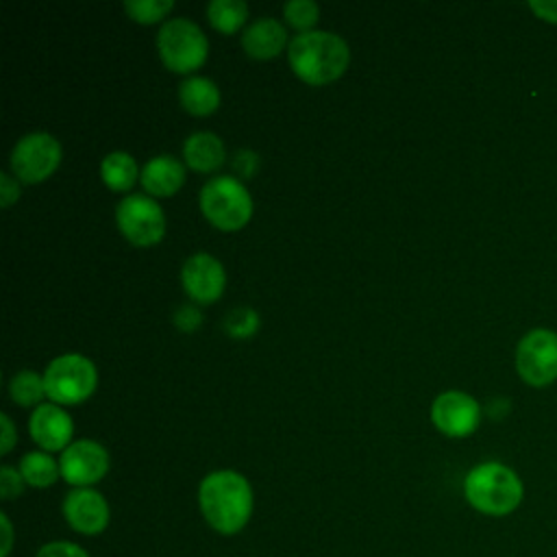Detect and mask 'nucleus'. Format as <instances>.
I'll use <instances>...</instances> for the list:
<instances>
[{
    "label": "nucleus",
    "mask_w": 557,
    "mask_h": 557,
    "mask_svg": "<svg viewBox=\"0 0 557 557\" xmlns=\"http://www.w3.org/2000/svg\"><path fill=\"white\" fill-rule=\"evenodd\" d=\"M257 165H259V154L255 150H237V154L233 159V168L237 174L248 178L257 172Z\"/></svg>",
    "instance_id": "c85d7f7f"
},
{
    "label": "nucleus",
    "mask_w": 557,
    "mask_h": 557,
    "mask_svg": "<svg viewBox=\"0 0 557 557\" xmlns=\"http://www.w3.org/2000/svg\"><path fill=\"white\" fill-rule=\"evenodd\" d=\"M0 424H2V437H0V455H7L11 453V448L15 446L17 442V433H15V426L11 422V418L7 413H0Z\"/></svg>",
    "instance_id": "7c9ffc66"
},
{
    "label": "nucleus",
    "mask_w": 557,
    "mask_h": 557,
    "mask_svg": "<svg viewBox=\"0 0 557 557\" xmlns=\"http://www.w3.org/2000/svg\"><path fill=\"white\" fill-rule=\"evenodd\" d=\"M157 52L168 70L189 74L205 65L209 41L202 28L191 20L172 17L157 33Z\"/></svg>",
    "instance_id": "39448f33"
},
{
    "label": "nucleus",
    "mask_w": 557,
    "mask_h": 557,
    "mask_svg": "<svg viewBox=\"0 0 557 557\" xmlns=\"http://www.w3.org/2000/svg\"><path fill=\"white\" fill-rule=\"evenodd\" d=\"M0 527H2V544H0V557H9L11 548H13V527L9 516L2 511L0 513Z\"/></svg>",
    "instance_id": "473e14b6"
},
{
    "label": "nucleus",
    "mask_w": 557,
    "mask_h": 557,
    "mask_svg": "<svg viewBox=\"0 0 557 557\" xmlns=\"http://www.w3.org/2000/svg\"><path fill=\"white\" fill-rule=\"evenodd\" d=\"M139 176L141 172L137 168V161L124 150L109 152L100 161V178L111 191H128Z\"/></svg>",
    "instance_id": "6ab92c4d"
},
{
    "label": "nucleus",
    "mask_w": 557,
    "mask_h": 557,
    "mask_svg": "<svg viewBox=\"0 0 557 557\" xmlns=\"http://www.w3.org/2000/svg\"><path fill=\"white\" fill-rule=\"evenodd\" d=\"M30 440L46 453L65 450L72 444L74 422L65 409L57 403H41L28 418Z\"/></svg>",
    "instance_id": "4468645a"
},
{
    "label": "nucleus",
    "mask_w": 557,
    "mask_h": 557,
    "mask_svg": "<svg viewBox=\"0 0 557 557\" xmlns=\"http://www.w3.org/2000/svg\"><path fill=\"white\" fill-rule=\"evenodd\" d=\"M120 233L139 248L154 246L165 235V215L152 196L128 194L115 207Z\"/></svg>",
    "instance_id": "6e6552de"
},
{
    "label": "nucleus",
    "mask_w": 557,
    "mask_h": 557,
    "mask_svg": "<svg viewBox=\"0 0 557 557\" xmlns=\"http://www.w3.org/2000/svg\"><path fill=\"white\" fill-rule=\"evenodd\" d=\"M20 472L26 481V485L44 490L50 487L59 476H61V468L59 461L46 453V450H30L20 459Z\"/></svg>",
    "instance_id": "aec40b11"
},
{
    "label": "nucleus",
    "mask_w": 557,
    "mask_h": 557,
    "mask_svg": "<svg viewBox=\"0 0 557 557\" xmlns=\"http://www.w3.org/2000/svg\"><path fill=\"white\" fill-rule=\"evenodd\" d=\"M529 9L548 24H557V0H540V2H529Z\"/></svg>",
    "instance_id": "2f4dec72"
},
{
    "label": "nucleus",
    "mask_w": 557,
    "mask_h": 557,
    "mask_svg": "<svg viewBox=\"0 0 557 557\" xmlns=\"http://www.w3.org/2000/svg\"><path fill=\"white\" fill-rule=\"evenodd\" d=\"M46 394L57 405H78L87 400L96 385L98 372L91 359L85 355H61L52 359L44 372Z\"/></svg>",
    "instance_id": "423d86ee"
},
{
    "label": "nucleus",
    "mask_w": 557,
    "mask_h": 557,
    "mask_svg": "<svg viewBox=\"0 0 557 557\" xmlns=\"http://www.w3.org/2000/svg\"><path fill=\"white\" fill-rule=\"evenodd\" d=\"M283 17L292 28L309 33L320 17V7L313 0H289L283 4Z\"/></svg>",
    "instance_id": "b1692460"
},
{
    "label": "nucleus",
    "mask_w": 557,
    "mask_h": 557,
    "mask_svg": "<svg viewBox=\"0 0 557 557\" xmlns=\"http://www.w3.org/2000/svg\"><path fill=\"white\" fill-rule=\"evenodd\" d=\"M178 100L187 113L205 117L220 107V89L207 76H187L178 85Z\"/></svg>",
    "instance_id": "a211bd4d"
},
{
    "label": "nucleus",
    "mask_w": 557,
    "mask_h": 557,
    "mask_svg": "<svg viewBox=\"0 0 557 557\" xmlns=\"http://www.w3.org/2000/svg\"><path fill=\"white\" fill-rule=\"evenodd\" d=\"M35 557H89V553L78 546L76 542H67V540H52L39 546V550L35 553Z\"/></svg>",
    "instance_id": "bb28decb"
},
{
    "label": "nucleus",
    "mask_w": 557,
    "mask_h": 557,
    "mask_svg": "<svg viewBox=\"0 0 557 557\" xmlns=\"http://www.w3.org/2000/svg\"><path fill=\"white\" fill-rule=\"evenodd\" d=\"M20 185H17V178L15 176H11V174H7V172H2L0 174V205L7 209V207H11L17 198H20Z\"/></svg>",
    "instance_id": "c756f323"
},
{
    "label": "nucleus",
    "mask_w": 557,
    "mask_h": 557,
    "mask_svg": "<svg viewBox=\"0 0 557 557\" xmlns=\"http://www.w3.org/2000/svg\"><path fill=\"white\" fill-rule=\"evenodd\" d=\"M292 72L307 85H329L337 81L350 63L348 44L329 30L298 33L287 46Z\"/></svg>",
    "instance_id": "f03ea898"
},
{
    "label": "nucleus",
    "mask_w": 557,
    "mask_h": 557,
    "mask_svg": "<svg viewBox=\"0 0 557 557\" xmlns=\"http://www.w3.org/2000/svg\"><path fill=\"white\" fill-rule=\"evenodd\" d=\"M61 144L50 133H28L11 150V170L22 183H41L61 163Z\"/></svg>",
    "instance_id": "1a4fd4ad"
},
{
    "label": "nucleus",
    "mask_w": 557,
    "mask_h": 557,
    "mask_svg": "<svg viewBox=\"0 0 557 557\" xmlns=\"http://www.w3.org/2000/svg\"><path fill=\"white\" fill-rule=\"evenodd\" d=\"M200 211L218 231H239L252 218V198L235 176H213L200 189Z\"/></svg>",
    "instance_id": "20e7f679"
},
{
    "label": "nucleus",
    "mask_w": 557,
    "mask_h": 557,
    "mask_svg": "<svg viewBox=\"0 0 557 557\" xmlns=\"http://www.w3.org/2000/svg\"><path fill=\"white\" fill-rule=\"evenodd\" d=\"M463 498L483 516L505 518L522 505L524 483L507 463L483 461L463 476Z\"/></svg>",
    "instance_id": "7ed1b4c3"
},
{
    "label": "nucleus",
    "mask_w": 557,
    "mask_h": 557,
    "mask_svg": "<svg viewBox=\"0 0 557 557\" xmlns=\"http://www.w3.org/2000/svg\"><path fill=\"white\" fill-rule=\"evenodd\" d=\"M26 487V481L20 472V468H13V466H2L0 468V496L4 500H11V498H17Z\"/></svg>",
    "instance_id": "a878e982"
},
{
    "label": "nucleus",
    "mask_w": 557,
    "mask_h": 557,
    "mask_svg": "<svg viewBox=\"0 0 557 557\" xmlns=\"http://www.w3.org/2000/svg\"><path fill=\"white\" fill-rule=\"evenodd\" d=\"M287 44V30L285 26L274 17H261L252 22L244 35H242V48L248 57L268 61L274 59Z\"/></svg>",
    "instance_id": "2eb2a0df"
},
{
    "label": "nucleus",
    "mask_w": 557,
    "mask_h": 557,
    "mask_svg": "<svg viewBox=\"0 0 557 557\" xmlns=\"http://www.w3.org/2000/svg\"><path fill=\"white\" fill-rule=\"evenodd\" d=\"M9 394L20 407H39L44 396H48L44 374H37L33 370H22L13 374L9 381Z\"/></svg>",
    "instance_id": "4be33fe9"
},
{
    "label": "nucleus",
    "mask_w": 557,
    "mask_h": 557,
    "mask_svg": "<svg viewBox=\"0 0 557 557\" xmlns=\"http://www.w3.org/2000/svg\"><path fill=\"white\" fill-rule=\"evenodd\" d=\"M224 329L231 337L235 339H244V337H250L257 333L259 329V315L255 309L250 307H237L228 313L226 322H224Z\"/></svg>",
    "instance_id": "393cba45"
},
{
    "label": "nucleus",
    "mask_w": 557,
    "mask_h": 557,
    "mask_svg": "<svg viewBox=\"0 0 557 557\" xmlns=\"http://www.w3.org/2000/svg\"><path fill=\"white\" fill-rule=\"evenodd\" d=\"M181 283L191 300L200 305H211L222 296L226 287V272L213 255L196 252L183 263Z\"/></svg>",
    "instance_id": "ddd939ff"
},
{
    "label": "nucleus",
    "mask_w": 557,
    "mask_h": 557,
    "mask_svg": "<svg viewBox=\"0 0 557 557\" xmlns=\"http://www.w3.org/2000/svg\"><path fill=\"white\" fill-rule=\"evenodd\" d=\"M516 372L529 387H548L557 381V333L531 329L516 346Z\"/></svg>",
    "instance_id": "0eeeda50"
},
{
    "label": "nucleus",
    "mask_w": 557,
    "mask_h": 557,
    "mask_svg": "<svg viewBox=\"0 0 557 557\" xmlns=\"http://www.w3.org/2000/svg\"><path fill=\"white\" fill-rule=\"evenodd\" d=\"M59 468L72 487H91L109 472V453L94 440H76L61 453Z\"/></svg>",
    "instance_id": "9d476101"
},
{
    "label": "nucleus",
    "mask_w": 557,
    "mask_h": 557,
    "mask_svg": "<svg viewBox=\"0 0 557 557\" xmlns=\"http://www.w3.org/2000/svg\"><path fill=\"white\" fill-rule=\"evenodd\" d=\"M174 324L183 331V333H194L198 331V326L202 324V313L200 309L191 307V305H183L178 307V311L174 313Z\"/></svg>",
    "instance_id": "cd10ccee"
},
{
    "label": "nucleus",
    "mask_w": 557,
    "mask_h": 557,
    "mask_svg": "<svg viewBox=\"0 0 557 557\" xmlns=\"http://www.w3.org/2000/svg\"><path fill=\"white\" fill-rule=\"evenodd\" d=\"M65 522L81 535H100L111 520L107 498L94 487H74L61 503Z\"/></svg>",
    "instance_id": "f8f14e48"
},
{
    "label": "nucleus",
    "mask_w": 557,
    "mask_h": 557,
    "mask_svg": "<svg viewBox=\"0 0 557 557\" xmlns=\"http://www.w3.org/2000/svg\"><path fill=\"white\" fill-rule=\"evenodd\" d=\"M183 159L196 172H215L226 161L224 141L209 131L191 133L183 144Z\"/></svg>",
    "instance_id": "f3484780"
},
{
    "label": "nucleus",
    "mask_w": 557,
    "mask_h": 557,
    "mask_svg": "<svg viewBox=\"0 0 557 557\" xmlns=\"http://www.w3.org/2000/svg\"><path fill=\"white\" fill-rule=\"evenodd\" d=\"M141 187L154 198H168L176 194L185 183V165L172 154L152 157L139 176Z\"/></svg>",
    "instance_id": "dca6fc26"
},
{
    "label": "nucleus",
    "mask_w": 557,
    "mask_h": 557,
    "mask_svg": "<svg viewBox=\"0 0 557 557\" xmlns=\"http://www.w3.org/2000/svg\"><path fill=\"white\" fill-rule=\"evenodd\" d=\"M207 20L218 33L233 35L248 20V4L242 0H211L207 4Z\"/></svg>",
    "instance_id": "412c9836"
},
{
    "label": "nucleus",
    "mask_w": 557,
    "mask_h": 557,
    "mask_svg": "<svg viewBox=\"0 0 557 557\" xmlns=\"http://www.w3.org/2000/svg\"><path fill=\"white\" fill-rule=\"evenodd\" d=\"M431 420L435 429L448 437H468L479 429L481 407L474 396L448 389L433 400Z\"/></svg>",
    "instance_id": "9b49d317"
},
{
    "label": "nucleus",
    "mask_w": 557,
    "mask_h": 557,
    "mask_svg": "<svg viewBox=\"0 0 557 557\" xmlns=\"http://www.w3.org/2000/svg\"><path fill=\"white\" fill-rule=\"evenodd\" d=\"M198 507L215 533L235 535L244 531L252 516V487L235 470H213L198 485Z\"/></svg>",
    "instance_id": "f257e3e1"
},
{
    "label": "nucleus",
    "mask_w": 557,
    "mask_h": 557,
    "mask_svg": "<svg viewBox=\"0 0 557 557\" xmlns=\"http://www.w3.org/2000/svg\"><path fill=\"white\" fill-rule=\"evenodd\" d=\"M174 9L172 0H126L124 11L133 22L157 24Z\"/></svg>",
    "instance_id": "5701e85b"
}]
</instances>
